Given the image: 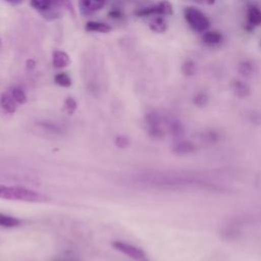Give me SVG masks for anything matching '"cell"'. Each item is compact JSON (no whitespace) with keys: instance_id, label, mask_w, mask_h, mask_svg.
<instances>
[{"instance_id":"cell-15","label":"cell","mask_w":261,"mask_h":261,"mask_svg":"<svg viewBox=\"0 0 261 261\" xmlns=\"http://www.w3.org/2000/svg\"><path fill=\"white\" fill-rule=\"evenodd\" d=\"M203 41L207 45H216L221 41V35L217 32H205L203 35Z\"/></svg>"},{"instance_id":"cell-21","label":"cell","mask_w":261,"mask_h":261,"mask_svg":"<svg viewBox=\"0 0 261 261\" xmlns=\"http://www.w3.org/2000/svg\"><path fill=\"white\" fill-rule=\"evenodd\" d=\"M108 16L110 18H113V19H118V18L122 17V13H121V11H119L117 9H114V10H111V11L108 12Z\"/></svg>"},{"instance_id":"cell-4","label":"cell","mask_w":261,"mask_h":261,"mask_svg":"<svg viewBox=\"0 0 261 261\" xmlns=\"http://www.w3.org/2000/svg\"><path fill=\"white\" fill-rule=\"evenodd\" d=\"M112 246L115 250L119 251L123 255L127 256L128 258L135 260V261H149L148 256L146 253L139 247L122 242V241H114L112 243Z\"/></svg>"},{"instance_id":"cell-3","label":"cell","mask_w":261,"mask_h":261,"mask_svg":"<svg viewBox=\"0 0 261 261\" xmlns=\"http://www.w3.org/2000/svg\"><path fill=\"white\" fill-rule=\"evenodd\" d=\"M185 17L190 27L198 33H205L209 28L208 18L195 7H187L185 9Z\"/></svg>"},{"instance_id":"cell-17","label":"cell","mask_w":261,"mask_h":261,"mask_svg":"<svg viewBox=\"0 0 261 261\" xmlns=\"http://www.w3.org/2000/svg\"><path fill=\"white\" fill-rule=\"evenodd\" d=\"M10 94L13 97V99L16 101L17 104H24L27 102V100H28L25 93L20 88H17V87L12 88Z\"/></svg>"},{"instance_id":"cell-2","label":"cell","mask_w":261,"mask_h":261,"mask_svg":"<svg viewBox=\"0 0 261 261\" xmlns=\"http://www.w3.org/2000/svg\"><path fill=\"white\" fill-rule=\"evenodd\" d=\"M0 198L13 201L22 202H44L46 201V196L43 194L19 186H5L0 184Z\"/></svg>"},{"instance_id":"cell-16","label":"cell","mask_w":261,"mask_h":261,"mask_svg":"<svg viewBox=\"0 0 261 261\" xmlns=\"http://www.w3.org/2000/svg\"><path fill=\"white\" fill-rule=\"evenodd\" d=\"M54 82L56 85L63 87V88H68L71 86V79L66 72H59L54 76Z\"/></svg>"},{"instance_id":"cell-12","label":"cell","mask_w":261,"mask_h":261,"mask_svg":"<svg viewBox=\"0 0 261 261\" xmlns=\"http://www.w3.org/2000/svg\"><path fill=\"white\" fill-rule=\"evenodd\" d=\"M248 20L252 25L261 24V10L255 5H251L248 8Z\"/></svg>"},{"instance_id":"cell-11","label":"cell","mask_w":261,"mask_h":261,"mask_svg":"<svg viewBox=\"0 0 261 261\" xmlns=\"http://www.w3.org/2000/svg\"><path fill=\"white\" fill-rule=\"evenodd\" d=\"M38 127L41 128V132L43 135L46 136H50V137H55V136H59L61 134V129L50 122H38Z\"/></svg>"},{"instance_id":"cell-23","label":"cell","mask_w":261,"mask_h":261,"mask_svg":"<svg viewBox=\"0 0 261 261\" xmlns=\"http://www.w3.org/2000/svg\"><path fill=\"white\" fill-rule=\"evenodd\" d=\"M1 47H2V41H1V38H0V49H1Z\"/></svg>"},{"instance_id":"cell-20","label":"cell","mask_w":261,"mask_h":261,"mask_svg":"<svg viewBox=\"0 0 261 261\" xmlns=\"http://www.w3.org/2000/svg\"><path fill=\"white\" fill-rule=\"evenodd\" d=\"M128 144H129V141L125 136H118L115 139V145L118 148H125L128 146Z\"/></svg>"},{"instance_id":"cell-14","label":"cell","mask_w":261,"mask_h":261,"mask_svg":"<svg viewBox=\"0 0 261 261\" xmlns=\"http://www.w3.org/2000/svg\"><path fill=\"white\" fill-rule=\"evenodd\" d=\"M167 25L165 20L161 16L155 17L151 22H150V29L156 33H163L165 32Z\"/></svg>"},{"instance_id":"cell-19","label":"cell","mask_w":261,"mask_h":261,"mask_svg":"<svg viewBox=\"0 0 261 261\" xmlns=\"http://www.w3.org/2000/svg\"><path fill=\"white\" fill-rule=\"evenodd\" d=\"M77 107L76 101L72 98V97H67L64 101V110L68 113V114H72L75 109Z\"/></svg>"},{"instance_id":"cell-9","label":"cell","mask_w":261,"mask_h":261,"mask_svg":"<svg viewBox=\"0 0 261 261\" xmlns=\"http://www.w3.org/2000/svg\"><path fill=\"white\" fill-rule=\"evenodd\" d=\"M52 62H53V66L55 68H63V67H66L67 65H69L70 58L66 52L61 51V50H56L53 52Z\"/></svg>"},{"instance_id":"cell-7","label":"cell","mask_w":261,"mask_h":261,"mask_svg":"<svg viewBox=\"0 0 261 261\" xmlns=\"http://www.w3.org/2000/svg\"><path fill=\"white\" fill-rule=\"evenodd\" d=\"M107 0H79V9L83 15H91L104 7Z\"/></svg>"},{"instance_id":"cell-18","label":"cell","mask_w":261,"mask_h":261,"mask_svg":"<svg viewBox=\"0 0 261 261\" xmlns=\"http://www.w3.org/2000/svg\"><path fill=\"white\" fill-rule=\"evenodd\" d=\"M52 261H82L80 257H77L75 254L71 252H65L59 255L58 257L54 258Z\"/></svg>"},{"instance_id":"cell-8","label":"cell","mask_w":261,"mask_h":261,"mask_svg":"<svg viewBox=\"0 0 261 261\" xmlns=\"http://www.w3.org/2000/svg\"><path fill=\"white\" fill-rule=\"evenodd\" d=\"M0 108L7 114H13L17 109V103L9 93H3L0 97Z\"/></svg>"},{"instance_id":"cell-1","label":"cell","mask_w":261,"mask_h":261,"mask_svg":"<svg viewBox=\"0 0 261 261\" xmlns=\"http://www.w3.org/2000/svg\"><path fill=\"white\" fill-rule=\"evenodd\" d=\"M135 179L140 185L160 190H175L194 187L207 188L211 186V184H208L199 177H193L192 175H186L174 171L154 169L139 172L135 175Z\"/></svg>"},{"instance_id":"cell-6","label":"cell","mask_w":261,"mask_h":261,"mask_svg":"<svg viewBox=\"0 0 261 261\" xmlns=\"http://www.w3.org/2000/svg\"><path fill=\"white\" fill-rule=\"evenodd\" d=\"M146 127L148 129V133L156 138H160L164 135V121L162 117L155 113H149L146 116Z\"/></svg>"},{"instance_id":"cell-24","label":"cell","mask_w":261,"mask_h":261,"mask_svg":"<svg viewBox=\"0 0 261 261\" xmlns=\"http://www.w3.org/2000/svg\"><path fill=\"white\" fill-rule=\"evenodd\" d=\"M7 1H17V0H7Z\"/></svg>"},{"instance_id":"cell-22","label":"cell","mask_w":261,"mask_h":261,"mask_svg":"<svg viewBox=\"0 0 261 261\" xmlns=\"http://www.w3.org/2000/svg\"><path fill=\"white\" fill-rule=\"evenodd\" d=\"M35 67H36V61H35L34 59L30 58V59H28V60L25 61V68H27L28 70H32V69H34Z\"/></svg>"},{"instance_id":"cell-10","label":"cell","mask_w":261,"mask_h":261,"mask_svg":"<svg viewBox=\"0 0 261 261\" xmlns=\"http://www.w3.org/2000/svg\"><path fill=\"white\" fill-rule=\"evenodd\" d=\"M85 30L87 32H98V33H103V34H107L109 33L112 28L107 24V23H104V22H100V21H93V20H90L86 23L85 25Z\"/></svg>"},{"instance_id":"cell-5","label":"cell","mask_w":261,"mask_h":261,"mask_svg":"<svg viewBox=\"0 0 261 261\" xmlns=\"http://www.w3.org/2000/svg\"><path fill=\"white\" fill-rule=\"evenodd\" d=\"M171 13H172V6L166 0L159 2L154 6L141 8L135 12V14L139 17H146L150 15H170Z\"/></svg>"},{"instance_id":"cell-13","label":"cell","mask_w":261,"mask_h":261,"mask_svg":"<svg viewBox=\"0 0 261 261\" xmlns=\"http://www.w3.org/2000/svg\"><path fill=\"white\" fill-rule=\"evenodd\" d=\"M20 223H21V221L18 218L7 215V214L0 213V226L11 228V227L18 226Z\"/></svg>"}]
</instances>
